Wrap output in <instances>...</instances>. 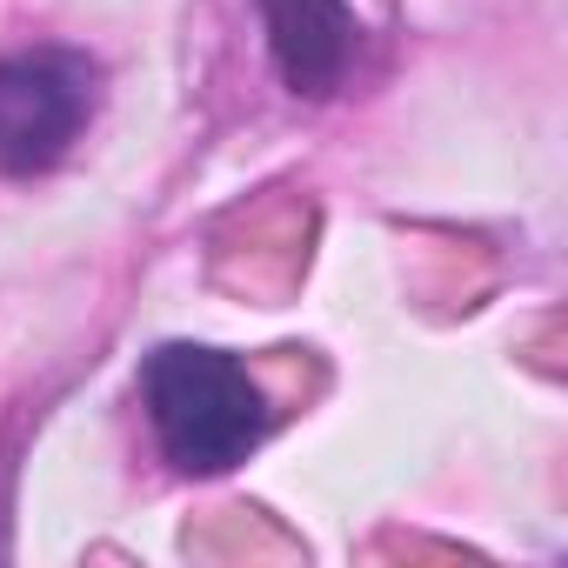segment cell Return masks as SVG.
Wrapping results in <instances>:
<instances>
[{
  "mask_svg": "<svg viewBox=\"0 0 568 568\" xmlns=\"http://www.w3.org/2000/svg\"><path fill=\"white\" fill-rule=\"evenodd\" d=\"M134 395H141V415L154 428L161 462L174 475H194V481L241 468L274 428V402L247 375V362L227 348H207V342L148 348Z\"/></svg>",
  "mask_w": 568,
  "mask_h": 568,
  "instance_id": "6da1fadb",
  "label": "cell"
},
{
  "mask_svg": "<svg viewBox=\"0 0 568 568\" xmlns=\"http://www.w3.org/2000/svg\"><path fill=\"white\" fill-rule=\"evenodd\" d=\"M261 34H267V61L295 101H328L348 68H355V8L348 0H254Z\"/></svg>",
  "mask_w": 568,
  "mask_h": 568,
  "instance_id": "3957f363",
  "label": "cell"
},
{
  "mask_svg": "<svg viewBox=\"0 0 568 568\" xmlns=\"http://www.w3.org/2000/svg\"><path fill=\"white\" fill-rule=\"evenodd\" d=\"M101 108V61L68 41L0 54V174H54Z\"/></svg>",
  "mask_w": 568,
  "mask_h": 568,
  "instance_id": "7a4b0ae2",
  "label": "cell"
}]
</instances>
